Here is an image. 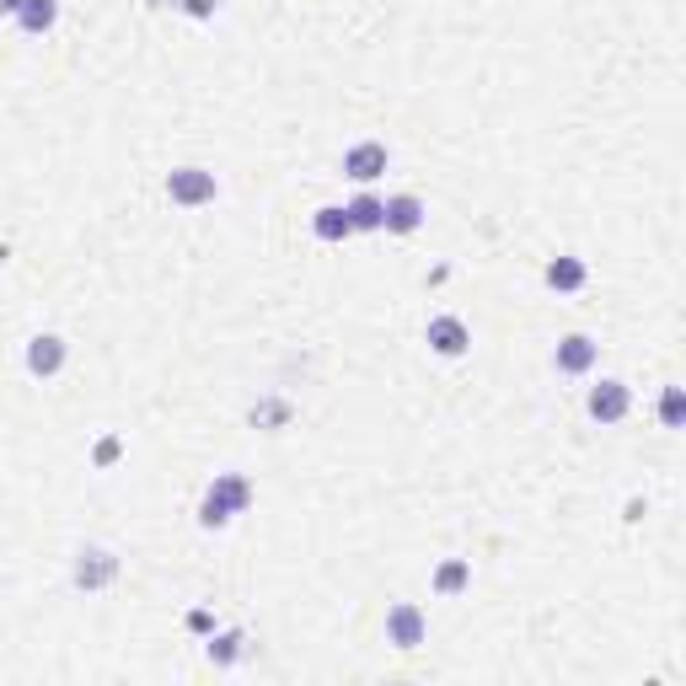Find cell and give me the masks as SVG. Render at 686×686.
Wrapping results in <instances>:
<instances>
[{
  "mask_svg": "<svg viewBox=\"0 0 686 686\" xmlns=\"http://www.w3.org/2000/svg\"><path fill=\"white\" fill-rule=\"evenodd\" d=\"M247 505H252V483L241 478V473H220V478L209 483L205 505H199V526L220 531V526H231Z\"/></svg>",
  "mask_w": 686,
  "mask_h": 686,
  "instance_id": "1",
  "label": "cell"
},
{
  "mask_svg": "<svg viewBox=\"0 0 686 686\" xmlns=\"http://www.w3.org/2000/svg\"><path fill=\"white\" fill-rule=\"evenodd\" d=\"M215 193H220V182H215V172H205V167H178V172L167 178V199L182 209L215 205Z\"/></svg>",
  "mask_w": 686,
  "mask_h": 686,
  "instance_id": "2",
  "label": "cell"
},
{
  "mask_svg": "<svg viewBox=\"0 0 686 686\" xmlns=\"http://www.w3.org/2000/svg\"><path fill=\"white\" fill-rule=\"evenodd\" d=\"M119 579V558L108 547H81L76 553V590H108Z\"/></svg>",
  "mask_w": 686,
  "mask_h": 686,
  "instance_id": "3",
  "label": "cell"
},
{
  "mask_svg": "<svg viewBox=\"0 0 686 686\" xmlns=\"http://www.w3.org/2000/svg\"><path fill=\"white\" fill-rule=\"evenodd\" d=\"M424 633H429L424 606H414V600H397V606L387 612V644H397V649H418V644H424Z\"/></svg>",
  "mask_w": 686,
  "mask_h": 686,
  "instance_id": "4",
  "label": "cell"
},
{
  "mask_svg": "<svg viewBox=\"0 0 686 686\" xmlns=\"http://www.w3.org/2000/svg\"><path fill=\"white\" fill-rule=\"evenodd\" d=\"M596 359H600V344L590 332H568L564 344H558V355H553V365H558L564 376H590Z\"/></svg>",
  "mask_w": 686,
  "mask_h": 686,
  "instance_id": "5",
  "label": "cell"
},
{
  "mask_svg": "<svg viewBox=\"0 0 686 686\" xmlns=\"http://www.w3.org/2000/svg\"><path fill=\"white\" fill-rule=\"evenodd\" d=\"M387 146H381V140H359V146H349L344 150V172H349V178L355 182H376L381 178V172H387Z\"/></svg>",
  "mask_w": 686,
  "mask_h": 686,
  "instance_id": "6",
  "label": "cell"
},
{
  "mask_svg": "<svg viewBox=\"0 0 686 686\" xmlns=\"http://www.w3.org/2000/svg\"><path fill=\"white\" fill-rule=\"evenodd\" d=\"M424 338H429V349H435L440 359H461L467 349H473V332H467V322H461V317H435Z\"/></svg>",
  "mask_w": 686,
  "mask_h": 686,
  "instance_id": "7",
  "label": "cell"
},
{
  "mask_svg": "<svg viewBox=\"0 0 686 686\" xmlns=\"http://www.w3.org/2000/svg\"><path fill=\"white\" fill-rule=\"evenodd\" d=\"M64 359H70V349H64L60 332H38L28 344V370L38 376V381H49V376H60Z\"/></svg>",
  "mask_w": 686,
  "mask_h": 686,
  "instance_id": "8",
  "label": "cell"
},
{
  "mask_svg": "<svg viewBox=\"0 0 686 686\" xmlns=\"http://www.w3.org/2000/svg\"><path fill=\"white\" fill-rule=\"evenodd\" d=\"M424 199L418 193H391L387 199V215H381V231H391V237H414L418 226H424Z\"/></svg>",
  "mask_w": 686,
  "mask_h": 686,
  "instance_id": "9",
  "label": "cell"
},
{
  "mask_svg": "<svg viewBox=\"0 0 686 686\" xmlns=\"http://www.w3.org/2000/svg\"><path fill=\"white\" fill-rule=\"evenodd\" d=\"M590 418L596 424H623L627 418V408H633V391L623 387V381H600V387H590Z\"/></svg>",
  "mask_w": 686,
  "mask_h": 686,
  "instance_id": "10",
  "label": "cell"
},
{
  "mask_svg": "<svg viewBox=\"0 0 686 686\" xmlns=\"http://www.w3.org/2000/svg\"><path fill=\"white\" fill-rule=\"evenodd\" d=\"M547 285H553L558 296H579V290L590 285V269H585V258H574V252L553 258V264H547Z\"/></svg>",
  "mask_w": 686,
  "mask_h": 686,
  "instance_id": "11",
  "label": "cell"
},
{
  "mask_svg": "<svg viewBox=\"0 0 686 686\" xmlns=\"http://www.w3.org/2000/svg\"><path fill=\"white\" fill-rule=\"evenodd\" d=\"M344 215H349V226H355V231H381L387 199H376V193H355V199L344 205Z\"/></svg>",
  "mask_w": 686,
  "mask_h": 686,
  "instance_id": "12",
  "label": "cell"
},
{
  "mask_svg": "<svg viewBox=\"0 0 686 686\" xmlns=\"http://www.w3.org/2000/svg\"><path fill=\"white\" fill-rule=\"evenodd\" d=\"M311 237H317V241H344V237H355V226H349L344 205H322V209H317V215H311Z\"/></svg>",
  "mask_w": 686,
  "mask_h": 686,
  "instance_id": "13",
  "label": "cell"
},
{
  "mask_svg": "<svg viewBox=\"0 0 686 686\" xmlns=\"http://www.w3.org/2000/svg\"><path fill=\"white\" fill-rule=\"evenodd\" d=\"M54 22H60V0H22V11H17V28L32 32V38L49 32Z\"/></svg>",
  "mask_w": 686,
  "mask_h": 686,
  "instance_id": "14",
  "label": "cell"
},
{
  "mask_svg": "<svg viewBox=\"0 0 686 686\" xmlns=\"http://www.w3.org/2000/svg\"><path fill=\"white\" fill-rule=\"evenodd\" d=\"M467 585H473V564H467V558H446V564L435 568V596H461V590H467Z\"/></svg>",
  "mask_w": 686,
  "mask_h": 686,
  "instance_id": "15",
  "label": "cell"
},
{
  "mask_svg": "<svg viewBox=\"0 0 686 686\" xmlns=\"http://www.w3.org/2000/svg\"><path fill=\"white\" fill-rule=\"evenodd\" d=\"M247 655V633L226 627V633H209V665H237Z\"/></svg>",
  "mask_w": 686,
  "mask_h": 686,
  "instance_id": "16",
  "label": "cell"
},
{
  "mask_svg": "<svg viewBox=\"0 0 686 686\" xmlns=\"http://www.w3.org/2000/svg\"><path fill=\"white\" fill-rule=\"evenodd\" d=\"M682 418H686L682 387H665V397H659V424H665V429H682Z\"/></svg>",
  "mask_w": 686,
  "mask_h": 686,
  "instance_id": "17",
  "label": "cell"
},
{
  "mask_svg": "<svg viewBox=\"0 0 686 686\" xmlns=\"http://www.w3.org/2000/svg\"><path fill=\"white\" fill-rule=\"evenodd\" d=\"M119 456H123V440H119V435H102V440H97V450H91V461H97V467H113Z\"/></svg>",
  "mask_w": 686,
  "mask_h": 686,
  "instance_id": "18",
  "label": "cell"
},
{
  "mask_svg": "<svg viewBox=\"0 0 686 686\" xmlns=\"http://www.w3.org/2000/svg\"><path fill=\"white\" fill-rule=\"evenodd\" d=\"M178 6H182V11H188V17H193V22H209L220 0H178Z\"/></svg>",
  "mask_w": 686,
  "mask_h": 686,
  "instance_id": "19",
  "label": "cell"
},
{
  "mask_svg": "<svg viewBox=\"0 0 686 686\" xmlns=\"http://www.w3.org/2000/svg\"><path fill=\"white\" fill-rule=\"evenodd\" d=\"M252 418H258V424H285V418H290V402H264Z\"/></svg>",
  "mask_w": 686,
  "mask_h": 686,
  "instance_id": "20",
  "label": "cell"
},
{
  "mask_svg": "<svg viewBox=\"0 0 686 686\" xmlns=\"http://www.w3.org/2000/svg\"><path fill=\"white\" fill-rule=\"evenodd\" d=\"M188 633H215V617H209V612H188Z\"/></svg>",
  "mask_w": 686,
  "mask_h": 686,
  "instance_id": "21",
  "label": "cell"
},
{
  "mask_svg": "<svg viewBox=\"0 0 686 686\" xmlns=\"http://www.w3.org/2000/svg\"><path fill=\"white\" fill-rule=\"evenodd\" d=\"M22 11V0H0V17H17Z\"/></svg>",
  "mask_w": 686,
  "mask_h": 686,
  "instance_id": "22",
  "label": "cell"
},
{
  "mask_svg": "<svg viewBox=\"0 0 686 686\" xmlns=\"http://www.w3.org/2000/svg\"><path fill=\"white\" fill-rule=\"evenodd\" d=\"M6 258H11V247H0V264H6Z\"/></svg>",
  "mask_w": 686,
  "mask_h": 686,
  "instance_id": "23",
  "label": "cell"
},
{
  "mask_svg": "<svg viewBox=\"0 0 686 686\" xmlns=\"http://www.w3.org/2000/svg\"><path fill=\"white\" fill-rule=\"evenodd\" d=\"M150 6H178V0H150Z\"/></svg>",
  "mask_w": 686,
  "mask_h": 686,
  "instance_id": "24",
  "label": "cell"
}]
</instances>
